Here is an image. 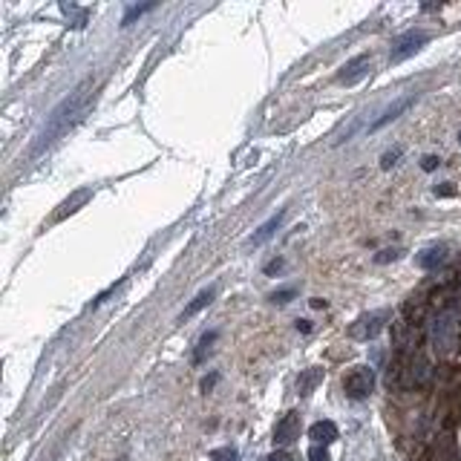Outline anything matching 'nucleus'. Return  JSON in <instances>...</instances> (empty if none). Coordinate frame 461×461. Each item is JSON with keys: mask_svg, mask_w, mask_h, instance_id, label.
<instances>
[{"mask_svg": "<svg viewBox=\"0 0 461 461\" xmlns=\"http://www.w3.org/2000/svg\"><path fill=\"white\" fill-rule=\"evenodd\" d=\"M300 438V413H286L274 426V444L277 447H286V444Z\"/></svg>", "mask_w": 461, "mask_h": 461, "instance_id": "7", "label": "nucleus"}, {"mask_svg": "<svg viewBox=\"0 0 461 461\" xmlns=\"http://www.w3.org/2000/svg\"><path fill=\"white\" fill-rule=\"evenodd\" d=\"M90 199H92V190H90V188H81V190H75V193L70 196V199L61 205V210L55 213V219H63V217H70V213L81 210V208H84V205L90 202Z\"/></svg>", "mask_w": 461, "mask_h": 461, "instance_id": "9", "label": "nucleus"}, {"mask_svg": "<svg viewBox=\"0 0 461 461\" xmlns=\"http://www.w3.org/2000/svg\"><path fill=\"white\" fill-rule=\"evenodd\" d=\"M311 306H315V308H326V300H320V297H315V300H311Z\"/></svg>", "mask_w": 461, "mask_h": 461, "instance_id": "28", "label": "nucleus"}, {"mask_svg": "<svg viewBox=\"0 0 461 461\" xmlns=\"http://www.w3.org/2000/svg\"><path fill=\"white\" fill-rule=\"evenodd\" d=\"M92 101H95V81L92 78H87V81H81V84L63 98V101L46 115V124H43V130L38 133V139H35V144H32V159L35 156H41L46 147H52L61 136H67L70 130L84 119V115L90 112V107H92Z\"/></svg>", "mask_w": 461, "mask_h": 461, "instance_id": "1", "label": "nucleus"}, {"mask_svg": "<svg viewBox=\"0 0 461 461\" xmlns=\"http://www.w3.org/2000/svg\"><path fill=\"white\" fill-rule=\"evenodd\" d=\"M308 461H328V453H326V447H320V444H315V447L308 450Z\"/></svg>", "mask_w": 461, "mask_h": 461, "instance_id": "21", "label": "nucleus"}, {"mask_svg": "<svg viewBox=\"0 0 461 461\" xmlns=\"http://www.w3.org/2000/svg\"><path fill=\"white\" fill-rule=\"evenodd\" d=\"M433 346H435V352H450L453 349V343H455V315L453 311H444V315H438L433 320Z\"/></svg>", "mask_w": 461, "mask_h": 461, "instance_id": "3", "label": "nucleus"}, {"mask_svg": "<svg viewBox=\"0 0 461 461\" xmlns=\"http://www.w3.org/2000/svg\"><path fill=\"white\" fill-rule=\"evenodd\" d=\"M343 389L352 401H364L375 389V372L369 366H355L349 375L343 377Z\"/></svg>", "mask_w": 461, "mask_h": 461, "instance_id": "2", "label": "nucleus"}, {"mask_svg": "<svg viewBox=\"0 0 461 461\" xmlns=\"http://www.w3.org/2000/svg\"><path fill=\"white\" fill-rule=\"evenodd\" d=\"M430 41V35L426 32H406V35H401L398 41L392 43V52H389V61L392 63H401L406 58H413L415 52H421V46Z\"/></svg>", "mask_w": 461, "mask_h": 461, "instance_id": "5", "label": "nucleus"}, {"mask_svg": "<svg viewBox=\"0 0 461 461\" xmlns=\"http://www.w3.org/2000/svg\"><path fill=\"white\" fill-rule=\"evenodd\" d=\"M297 328H300V332H311V323L308 320H297Z\"/></svg>", "mask_w": 461, "mask_h": 461, "instance_id": "27", "label": "nucleus"}, {"mask_svg": "<svg viewBox=\"0 0 461 461\" xmlns=\"http://www.w3.org/2000/svg\"><path fill=\"white\" fill-rule=\"evenodd\" d=\"M210 461H237V450H234V447L213 450V453H210Z\"/></svg>", "mask_w": 461, "mask_h": 461, "instance_id": "19", "label": "nucleus"}, {"mask_svg": "<svg viewBox=\"0 0 461 461\" xmlns=\"http://www.w3.org/2000/svg\"><path fill=\"white\" fill-rule=\"evenodd\" d=\"M444 259H447V248H444V245H433V248H424V251L418 254V266H421L424 271H433V268L441 266Z\"/></svg>", "mask_w": 461, "mask_h": 461, "instance_id": "12", "label": "nucleus"}, {"mask_svg": "<svg viewBox=\"0 0 461 461\" xmlns=\"http://www.w3.org/2000/svg\"><path fill=\"white\" fill-rule=\"evenodd\" d=\"M153 6H156V3H144V6H133V9H130V12L124 14V21H121V26H130V23H133L136 18H141V14H144V12H150Z\"/></svg>", "mask_w": 461, "mask_h": 461, "instance_id": "16", "label": "nucleus"}, {"mask_svg": "<svg viewBox=\"0 0 461 461\" xmlns=\"http://www.w3.org/2000/svg\"><path fill=\"white\" fill-rule=\"evenodd\" d=\"M413 104H415V98H413V95H409V98H398V101H395L392 107H386V110L381 112V119H377V121H375L369 130H372V133H377V130H381V127H386L389 121H395L401 112H406V110L413 107Z\"/></svg>", "mask_w": 461, "mask_h": 461, "instance_id": "8", "label": "nucleus"}, {"mask_svg": "<svg viewBox=\"0 0 461 461\" xmlns=\"http://www.w3.org/2000/svg\"><path fill=\"white\" fill-rule=\"evenodd\" d=\"M438 164H441V159H438V156H424V159H421V168H424L426 173H430V170H435Z\"/></svg>", "mask_w": 461, "mask_h": 461, "instance_id": "22", "label": "nucleus"}, {"mask_svg": "<svg viewBox=\"0 0 461 461\" xmlns=\"http://www.w3.org/2000/svg\"><path fill=\"white\" fill-rule=\"evenodd\" d=\"M294 297H297V288H279V291L271 294V303H274V306H286V303H291Z\"/></svg>", "mask_w": 461, "mask_h": 461, "instance_id": "15", "label": "nucleus"}, {"mask_svg": "<svg viewBox=\"0 0 461 461\" xmlns=\"http://www.w3.org/2000/svg\"><path fill=\"white\" fill-rule=\"evenodd\" d=\"M268 461H294V458H291L288 453H271V455H268Z\"/></svg>", "mask_w": 461, "mask_h": 461, "instance_id": "26", "label": "nucleus"}, {"mask_svg": "<svg viewBox=\"0 0 461 461\" xmlns=\"http://www.w3.org/2000/svg\"><path fill=\"white\" fill-rule=\"evenodd\" d=\"M401 153H404V150H401V147H392V150H386V153L381 156V168H384V170H389V168H392V164H395V161H398V159H401Z\"/></svg>", "mask_w": 461, "mask_h": 461, "instance_id": "18", "label": "nucleus"}, {"mask_svg": "<svg viewBox=\"0 0 461 461\" xmlns=\"http://www.w3.org/2000/svg\"><path fill=\"white\" fill-rule=\"evenodd\" d=\"M217 377H219V375H217V372H213V375H210V377H205V381H202V392H208V389H210V386H213V384H217Z\"/></svg>", "mask_w": 461, "mask_h": 461, "instance_id": "25", "label": "nucleus"}, {"mask_svg": "<svg viewBox=\"0 0 461 461\" xmlns=\"http://www.w3.org/2000/svg\"><path fill=\"white\" fill-rule=\"evenodd\" d=\"M283 266H286V262H283V257H277V259H271L268 266H266V274H277V271L283 268Z\"/></svg>", "mask_w": 461, "mask_h": 461, "instance_id": "23", "label": "nucleus"}, {"mask_svg": "<svg viewBox=\"0 0 461 461\" xmlns=\"http://www.w3.org/2000/svg\"><path fill=\"white\" fill-rule=\"evenodd\" d=\"M369 70H372V58L369 55H355L352 61H346V67L337 72V81L346 87H352V84H357V81H364L369 75Z\"/></svg>", "mask_w": 461, "mask_h": 461, "instance_id": "6", "label": "nucleus"}, {"mask_svg": "<svg viewBox=\"0 0 461 461\" xmlns=\"http://www.w3.org/2000/svg\"><path fill=\"white\" fill-rule=\"evenodd\" d=\"M308 438L315 441V444H320V447H326V444H332V441L337 438V426H335L332 421H317V424L308 430Z\"/></svg>", "mask_w": 461, "mask_h": 461, "instance_id": "11", "label": "nucleus"}, {"mask_svg": "<svg viewBox=\"0 0 461 461\" xmlns=\"http://www.w3.org/2000/svg\"><path fill=\"white\" fill-rule=\"evenodd\" d=\"M435 196H455V188H450V185H438V188H435Z\"/></svg>", "mask_w": 461, "mask_h": 461, "instance_id": "24", "label": "nucleus"}, {"mask_svg": "<svg viewBox=\"0 0 461 461\" xmlns=\"http://www.w3.org/2000/svg\"><path fill=\"white\" fill-rule=\"evenodd\" d=\"M213 294H217V291H213V288H205V291H199V294H196V297L185 306V311H182V320H188V317H193V315H199V311L213 300Z\"/></svg>", "mask_w": 461, "mask_h": 461, "instance_id": "14", "label": "nucleus"}, {"mask_svg": "<svg viewBox=\"0 0 461 461\" xmlns=\"http://www.w3.org/2000/svg\"><path fill=\"white\" fill-rule=\"evenodd\" d=\"M213 340H217V332H208V335L199 340V349H196V357H193L196 364H202V357H205V352L210 349V343H213Z\"/></svg>", "mask_w": 461, "mask_h": 461, "instance_id": "17", "label": "nucleus"}, {"mask_svg": "<svg viewBox=\"0 0 461 461\" xmlns=\"http://www.w3.org/2000/svg\"><path fill=\"white\" fill-rule=\"evenodd\" d=\"M398 257H401L398 248H386V251H381V254H375V262H377V266H386V262H395Z\"/></svg>", "mask_w": 461, "mask_h": 461, "instance_id": "20", "label": "nucleus"}, {"mask_svg": "<svg viewBox=\"0 0 461 461\" xmlns=\"http://www.w3.org/2000/svg\"><path fill=\"white\" fill-rule=\"evenodd\" d=\"M386 323V311H372V315H360L349 326V337L352 340H372L381 335V328Z\"/></svg>", "mask_w": 461, "mask_h": 461, "instance_id": "4", "label": "nucleus"}, {"mask_svg": "<svg viewBox=\"0 0 461 461\" xmlns=\"http://www.w3.org/2000/svg\"><path fill=\"white\" fill-rule=\"evenodd\" d=\"M323 381V369H317V366H311V369H306V372H300V377H297V392L303 395H311L317 389V384Z\"/></svg>", "mask_w": 461, "mask_h": 461, "instance_id": "13", "label": "nucleus"}, {"mask_svg": "<svg viewBox=\"0 0 461 461\" xmlns=\"http://www.w3.org/2000/svg\"><path fill=\"white\" fill-rule=\"evenodd\" d=\"M283 219H286V210H279L277 217H271L266 225H259V228L254 230V234L248 237V245H262L266 239H271V237H274V230H277L279 225H283Z\"/></svg>", "mask_w": 461, "mask_h": 461, "instance_id": "10", "label": "nucleus"}, {"mask_svg": "<svg viewBox=\"0 0 461 461\" xmlns=\"http://www.w3.org/2000/svg\"><path fill=\"white\" fill-rule=\"evenodd\" d=\"M458 141H461V133H458Z\"/></svg>", "mask_w": 461, "mask_h": 461, "instance_id": "29", "label": "nucleus"}]
</instances>
